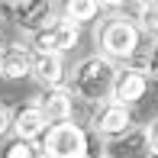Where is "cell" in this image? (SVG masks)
I'll return each mask as SVG.
<instances>
[{
	"mask_svg": "<svg viewBox=\"0 0 158 158\" xmlns=\"http://www.w3.org/2000/svg\"><path fill=\"white\" fill-rule=\"evenodd\" d=\"M94 39H97V45H100L97 55H103V58H110V61H126V58H135V55H139L142 29L129 16L113 13V16H106L103 23L97 26Z\"/></svg>",
	"mask_w": 158,
	"mask_h": 158,
	"instance_id": "1",
	"label": "cell"
},
{
	"mask_svg": "<svg viewBox=\"0 0 158 158\" xmlns=\"http://www.w3.org/2000/svg\"><path fill=\"white\" fill-rule=\"evenodd\" d=\"M113 81H116V64L103 55H90L74 68V77H71V94L87 100V103H103L113 94Z\"/></svg>",
	"mask_w": 158,
	"mask_h": 158,
	"instance_id": "2",
	"label": "cell"
},
{
	"mask_svg": "<svg viewBox=\"0 0 158 158\" xmlns=\"http://www.w3.org/2000/svg\"><path fill=\"white\" fill-rule=\"evenodd\" d=\"M42 155L45 158H87L90 139L77 123L48 126V132L42 135Z\"/></svg>",
	"mask_w": 158,
	"mask_h": 158,
	"instance_id": "3",
	"label": "cell"
},
{
	"mask_svg": "<svg viewBox=\"0 0 158 158\" xmlns=\"http://www.w3.org/2000/svg\"><path fill=\"white\" fill-rule=\"evenodd\" d=\"M77 35H81V29L74 23H68L64 16H55L45 29H39L32 35V48H35V55H64L74 48Z\"/></svg>",
	"mask_w": 158,
	"mask_h": 158,
	"instance_id": "4",
	"label": "cell"
},
{
	"mask_svg": "<svg viewBox=\"0 0 158 158\" xmlns=\"http://www.w3.org/2000/svg\"><path fill=\"white\" fill-rule=\"evenodd\" d=\"M90 126H94L97 135H103V139H119V135L132 132V110L123 103H113V100H103V103H97V110L90 113Z\"/></svg>",
	"mask_w": 158,
	"mask_h": 158,
	"instance_id": "5",
	"label": "cell"
},
{
	"mask_svg": "<svg viewBox=\"0 0 158 158\" xmlns=\"http://www.w3.org/2000/svg\"><path fill=\"white\" fill-rule=\"evenodd\" d=\"M148 84L152 81H148V74H145V64H129V68L116 71L110 100L113 103H123V106H132V103H139V100L148 94Z\"/></svg>",
	"mask_w": 158,
	"mask_h": 158,
	"instance_id": "6",
	"label": "cell"
},
{
	"mask_svg": "<svg viewBox=\"0 0 158 158\" xmlns=\"http://www.w3.org/2000/svg\"><path fill=\"white\" fill-rule=\"evenodd\" d=\"M35 106L42 110V116H45L48 126H61V123H71V113H74V94H71L68 87H52L45 90L39 100H35Z\"/></svg>",
	"mask_w": 158,
	"mask_h": 158,
	"instance_id": "7",
	"label": "cell"
},
{
	"mask_svg": "<svg viewBox=\"0 0 158 158\" xmlns=\"http://www.w3.org/2000/svg\"><path fill=\"white\" fill-rule=\"evenodd\" d=\"M13 132H16L19 142H35L48 132V123H45V116H42V110L35 103H23L13 113Z\"/></svg>",
	"mask_w": 158,
	"mask_h": 158,
	"instance_id": "8",
	"label": "cell"
},
{
	"mask_svg": "<svg viewBox=\"0 0 158 158\" xmlns=\"http://www.w3.org/2000/svg\"><path fill=\"white\" fill-rule=\"evenodd\" d=\"M6 10L16 16V26L29 29L32 35L52 23V3H42V0H23V3H10Z\"/></svg>",
	"mask_w": 158,
	"mask_h": 158,
	"instance_id": "9",
	"label": "cell"
},
{
	"mask_svg": "<svg viewBox=\"0 0 158 158\" xmlns=\"http://www.w3.org/2000/svg\"><path fill=\"white\" fill-rule=\"evenodd\" d=\"M32 74V52L26 45H3L0 48V77L23 81Z\"/></svg>",
	"mask_w": 158,
	"mask_h": 158,
	"instance_id": "10",
	"label": "cell"
},
{
	"mask_svg": "<svg viewBox=\"0 0 158 158\" xmlns=\"http://www.w3.org/2000/svg\"><path fill=\"white\" fill-rule=\"evenodd\" d=\"M32 77L39 84H45L48 90L61 87V81H64V61H61V55H35L32 52Z\"/></svg>",
	"mask_w": 158,
	"mask_h": 158,
	"instance_id": "11",
	"label": "cell"
},
{
	"mask_svg": "<svg viewBox=\"0 0 158 158\" xmlns=\"http://www.w3.org/2000/svg\"><path fill=\"white\" fill-rule=\"evenodd\" d=\"M142 148H148L145 145V132H126V135H119V139H113L110 145H106V158H132L135 152H142Z\"/></svg>",
	"mask_w": 158,
	"mask_h": 158,
	"instance_id": "12",
	"label": "cell"
},
{
	"mask_svg": "<svg viewBox=\"0 0 158 158\" xmlns=\"http://www.w3.org/2000/svg\"><path fill=\"white\" fill-rule=\"evenodd\" d=\"M100 10H103V3H97V0H71V3H64V19L81 29V23L97 19Z\"/></svg>",
	"mask_w": 158,
	"mask_h": 158,
	"instance_id": "13",
	"label": "cell"
},
{
	"mask_svg": "<svg viewBox=\"0 0 158 158\" xmlns=\"http://www.w3.org/2000/svg\"><path fill=\"white\" fill-rule=\"evenodd\" d=\"M139 29H145L148 35H155L158 42V3H139Z\"/></svg>",
	"mask_w": 158,
	"mask_h": 158,
	"instance_id": "14",
	"label": "cell"
},
{
	"mask_svg": "<svg viewBox=\"0 0 158 158\" xmlns=\"http://www.w3.org/2000/svg\"><path fill=\"white\" fill-rule=\"evenodd\" d=\"M39 155L42 148H35V142H19V139H13L3 148V158H39Z\"/></svg>",
	"mask_w": 158,
	"mask_h": 158,
	"instance_id": "15",
	"label": "cell"
},
{
	"mask_svg": "<svg viewBox=\"0 0 158 158\" xmlns=\"http://www.w3.org/2000/svg\"><path fill=\"white\" fill-rule=\"evenodd\" d=\"M145 74H148V81H158V42H152V48H148V55H145Z\"/></svg>",
	"mask_w": 158,
	"mask_h": 158,
	"instance_id": "16",
	"label": "cell"
},
{
	"mask_svg": "<svg viewBox=\"0 0 158 158\" xmlns=\"http://www.w3.org/2000/svg\"><path fill=\"white\" fill-rule=\"evenodd\" d=\"M142 132H145V145H148V152H158V116H155L145 129H142Z\"/></svg>",
	"mask_w": 158,
	"mask_h": 158,
	"instance_id": "17",
	"label": "cell"
},
{
	"mask_svg": "<svg viewBox=\"0 0 158 158\" xmlns=\"http://www.w3.org/2000/svg\"><path fill=\"white\" fill-rule=\"evenodd\" d=\"M10 129H13V113H10V106L0 103V135H6Z\"/></svg>",
	"mask_w": 158,
	"mask_h": 158,
	"instance_id": "18",
	"label": "cell"
},
{
	"mask_svg": "<svg viewBox=\"0 0 158 158\" xmlns=\"http://www.w3.org/2000/svg\"><path fill=\"white\" fill-rule=\"evenodd\" d=\"M145 158H158V152H148V155H145Z\"/></svg>",
	"mask_w": 158,
	"mask_h": 158,
	"instance_id": "19",
	"label": "cell"
},
{
	"mask_svg": "<svg viewBox=\"0 0 158 158\" xmlns=\"http://www.w3.org/2000/svg\"><path fill=\"white\" fill-rule=\"evenodd\" d=\"M0 35H3V23H0Z\"/></svg>",
	"mask_w": 158,
	"mask_h": 158,
	"instance_id": "20",
	"label": "cell"
},
{
	"mask_svg": "<svg viewBox=\"0 0 158 158\" xmlns=\"http://www.w3.org/2000/svg\"><path fill=\"white\" fill-rule=\"evenodd\" d=\"M39 158H45V155H39Z\"/></svg>",
	"mask_w": 158,
	"mask_h": 158,
	"instance_id": "21",
	"label": "cell"
}]
</instances>
